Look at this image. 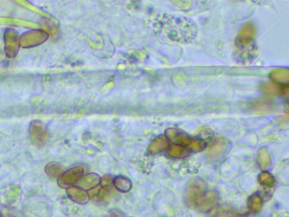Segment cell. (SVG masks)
<instances>
[{
	"mask_svg": "<svg viewBox=\"0 0 289 217\" xmlns=\"http://www.w3.org/2000/svg\"><path fill=\"white\" fill-rule=\"evenodd\" d=\"M282 87H280L273 82H263L260 86V91L265 95L269 96H276L281 93Z\"/></svg>",
	"mask_w": 289,
	"mask_h": 217,
	"instance_id": "obj_20",
	"label": "cell"
},
{
	"mask_svg": "<svg viewBox=\"0 0 289 217\" xmlns=\"http://www.w3.org/2000/svg\"><path fill=\"white\" fill-rule=\"evenodd\" d=\"M259 182L262 185H265L266 187H271L275 185V178L271 174L268 172H262L259 176Z\"/></svg>",
	"mask_w": 289,
	"mask_h": 217,
	"instance_id": "obj_24",
	"label": "cell"
},
{
	"mask_svg": "<svg viewBox=\"0 0 289 217\" xmlns=\"http://www.w3.org/2000/svg\"><path fill=\"white\" fill-rule=\"evenodd\" d=\"M262 199L259 198V196L254 195L250 197L248 202V207L251 211L259 212L262 209Z\"/></svg>",
	"mask_w": 289,
	"mask_h": 217,
	"instance_id": "obj_23",
	"label": "cell"
},
{
	"mask_svg": "<svg viewBox=\"0 0 289 217\" xmlns=\"http://www.w3.org/2000/svg\"><path fill=\"white\" fill-rule=\"evenodd\" d=\"M22 195V190L17 185H9L0 189V203L11 206L19 200Z\"/></svg>",
	"mask_w": 289,
	"mask_h": 217,
	"instance_id": "obj_6",
	"label": "cell"
},
{
	"mask_svg": "<svg viewBox=\"0 0 289 217\" xmlns=\"http://www.w3.org/2000/svg\"><path fill=\"white\" fill-rule=\"evenodd\" d=\"M100 184L104 190L106 192L111 191L113 188V178L111 176H105L100 179Z\"/></svg>",
	"mask_w": 289,
	"mask_h": 217,
	"instance_id": "obj_27",
	"label": "cell"
},
{
	"mask_svg": "<svg viewBox=\"0 0 289 217\" xmlns=\"http://www.w3.org/2000/svg\"><path fill=\"white\" fill-rule=\"evenodd\" d=\"M165 136L168 141L180 146L189 145L192 141V139L186 133L176 128H168L167 130L165 131Z\"/></svg>",
	"mask_w": 289,
	"mask_h": 217,
	"instance_id": "obj_8",
	"label": "cell"
},
{
	"mask_svg": "<svg viewBox=\"0 0 289 217\" xmlns=\"http://www.w3.org/2000/svg\"><path fill=\"white\" fill-rule=\"evenodd\" d=\"M1 217H24L22 212L10 206H5L0 209Z\"/></svg>",
	"mask_w": 289,
	"mask_h": 217,
	"instance_id": "obj_25",
	"label": "cell"
},
{
	"mask_svg": "<svg viewBox=\"0 0 289 217\" xmlns=\"http://www.w3.org/2000/svg\"><path fill=\"white\" fill-rule=\"evenodd\" d=\"M229 142L227 139H220L208 149L207 155L211 159H217L221 157L228 148Z\"/></svg>",
	"mask_w": 289,
	"mask_h": 217,
	"instance_id": "obj_12",
	"label": "cell"
},
{
	"mask_svg": "<svg viewBox=\"0 0 289 217\" xmlns=\"http://www.w3.org/2000/svg\"><path fill=\"white\" fill-rule=\"evenodd\" d=\"M66 193L69 198L78 204H86L89 201L88 193L80 187L73 186L69 187L66 190Z\"/></svg>",
	"mask_w": 289,
	"mask_h": 217,
	"instance_id": "obj_10",
	"label": "cell"
},
{
	"mask_svg": "<svg viewBox=\"0 0 289 217\" xmlns=\"http://www.w3.org/2000/svg\"><path fill=\"white\" fill-rule=\"evenodd\" d=\"M88 195H89V198L95 201V202H102V201L106 200L107 197H108L107 192L106 190H104L102 187L92 188V189L90 190Z\"/></svg>",
	"mask_w": 289,
	"mask_h": 217,
	"instance_id": "obj_22",
	"label": "cell"
},
{
	"mask_svg": "<svg viewBox=\"0 0 289 217\" xmlns=\"http://www.w3.org/2000/svg\"><path fill=\"white\" fill-rule=\"evenodd\" d=\"M274 107L273 102L266 98H257L250 103L249 108L255 114H265L271 112Z\"/></svg>",
	"mask_w": 289,
	"mask_h": 217,
	"instance_id": "obj_11",
	"label": "cell"
},
{
	"mask_svg": "<svg viewBox=\"0 0 289 217\" xmlns=\"http://www.w3.org/2000/svg\"><path fill=\"white\" fill-rule=\"evenodd\" d=\"M167 154L170 157L182 159V158L187 157L189 155V151L185 147L180 146V145H173L168 149Z\"/></svg>",
	"mask_w": 289,
	"mask_h": 217,
	"instance_id": "obj_19",
	"label": "cell"
},
{
	"mask_svg": "<svg viewBox=\"0 0 289 217\" xmlns=\"http://www.w3.org/2000/svg\"><path fill=\"white\" fill-rule=\"evenodd\" d=\"M155 35L164 40L178 44H191L197 38V27L186 17L170 14L159 15L153 21Z\"/></svg>",
	"mask_w": 289,
	"mask_h": 217,
	"instance_id": "obj_1",
	"label": "cell"
},
{
	"mask_svg": "<svg viewBox=\"0 0 289 217\" xmlns=\"http://www.w3.org/2000/svg\"><path fill=\"white\" fill-rule=\"evenodd\" d=\"M188 146H189L190 149L194 150L195 152H200L201 150L206 149V143L204 141V140H202V139H192V141H191Z\"/></svg>",
	"mask_w": 289,
	"mask_h": 217,
	"instance_id": "obj_26",
	"label": "cell"
},
{
	"mask_svg": "<svg viewBox=\"0 0 289 217\" xmlns=\"http://www.w3.org/2000/svg\"><path fill=\"white\" fill-rule=\"evenodd\" d=\"M100 183V177L98 174L90 173L81 177L79 180V187L84 190H91L95 188Z\"/></svg>",
	"mask_w": 289,
	"mask_h": 217,
	"instance_id": "obj_13",
	"label": "cell"
},
{
	"mask_svg": "<svg viewBox=\"0 0 289 217\" xmlns=\"http://www.w3.org/2000/svg\"><path fill=\"white\" fill-rule=\"evenodd\" d=\"M109 217H124V216H123V215H122V214H121L120 212L116 211V210H115V211L111 212V214H110V215H109Z\"/></svg>",
	"mask_w": 289,
	"mask_h": 217,
	"instance_id": "obj_28",
	"label": "cell"
},
{
	"mask_svg": "<svg viewBox=\"0 0 289 217\" xmlns=\"http://www.w3.org/2000/svg\"><path fill=\"white\" fill-rule=\"evenodd\" d=\"M5 49L9 58L17 56L21 47V37L19 33L14 28L6 29L5 33Z\"/></svg>",
	"mask_w": 289,
	"mask_h": 217,
	"instance_id": "obj_3",
	"label": "cell"
},
{
	"mask_svg": "<svg viewBox=\"0 0 289 217\" xmlns=\"http://www.w3.org/2000/svg\"><path fill=\"white\" fill-rule=\"evenodd\" d=\"M49 38V34L43 30H30L21 37V46L25 49L43 44Z\"/></svg>",
	"mask_w": 289,
	"mask_h": 217,
	"instance_id": "obj_5",
	"label": "cell"
},
{
	"mask_svg": "<svg viewBox=\"0 0 289 217\" xmlns=\"http://www.w3.org/2000/svg\"><path fill=\"white\" fill-rule=\"evenodd\" d=\"M0 217H1V216H0Z\"/></svg>",
	"mask_w": 289,
	"mask_h": 217,
	"instance_id": "obj_29",
	"label": "cell"
},
{
	"mask_svg": "<svg viewBox=\"0 0 289 217\" xmlns=\"http://www.w3.org/2000/svg\"><path fill=\"white\" fill-rule=\"evenodd\" d=\"M257 162L259 165V168L261 170H267L270 166L271 164V160H270V155L266 149H259L258 151V157H257Z\"/></svg>",
	"mask_w": 289,
	"mask_h": 217,
	"instance_id": "obj_17",
	"label": "cell"
},
{
	"mask_svg": "<svg viewBox=\"0 0 289 217\" xmlns=\"http://www.w3.org/2000/svg\"><path fill=\"white\" fill-rule=\"evenodd\" d=\"M256 34V29L254 24L247 23L243 26L238 33L237 39H236V45L239 49H245L252 44L254 40Z\"/></svg>",
	"mask_w": 289,
	"mask_h": 217,
	"instance_id": "obj_7",
	"label": "cell"
},
{
	"mask_svg": "<svg viewBox=\"0 0 289 217\" xmlns=\"http://www.w3.org/2000/svg\"><path fill=\"white\" fill-rule=\"evenodd\" d=\"M30 138L33 144L36 145H42L46 139V133L43 123L39 121H33L29 127Z\"/></svg>",
	"mask_w": 289,
	"mask_h": 217,
	"instance_id": "obj_9",
	"label": "cell"
},
{
	"mask_svg": "<svg viewBox=\"0 0 289 217\" xmlns=\"http://www.w3.org/2000/svg\"><path fill=\"white\" fill-rule=\"evenodd\" d=\"M84 173L82 166H76L71 167L58 177V184L63 188L73 187V185L79 182Z\"/></svg>",
	"mask_w": 289,
	"mask_h": 217,
	"instance_id": "obj_4",
	"label": "cell"
},
{
	"mask_svg": "<svg viewBox=\"0 0 289 217\" xmlns=\"http://www.w3.org/2000/svg\"><path fill=\"white\" fill-rule=\"evenodd\" d=\"M113 185L114 187L122 193L129 192L132 188L131 180L123 176H117L116 178H114Z\"/></svg>",
	"mask_w": 289,
	"mask_h": 217,
	"instance_id": "obj_16",
	"label": "cell"
},
{
	"mask_svg": "<svg viewBox=\"0 0 289 217\" xmlns=\"http://www.w3.org/2000/svg\"><path fill=\"white\" fill-rule=\"evenodd\" d=\"M217 200H218L217 194L215 192L211 191V192L206 193V195L204 196V198H202V200L200 202V205L198 208L200 210L206 211V210L212 209L215 206V204L217 203Z\"/></svg>",
	"mask_w": 289,
	"mask_h": 217,
	"instance_id": "obj_15",
	"label": "cell"
},
{
	"mask_svg": "<svg viewBox=\"0 0 289 217\" xmlns=\"http://www.w3.org/2000/svg\"><path fill=\"white\" fill-rule=\"evenodd\" d=\"M45 172L51 178L59 177L63 173V166L59 163H49L45 167Z\"/></svg>",
	"mask_w": 289,
	"mask_h": 217,
	"instance_id": "obj_21",
	"label": "cell"
},
{
	"mask_svg": "<svg viewBox=\"0 0 289 217\" xmlns=\"http://www.w3.org/2000/svg\"><path fill=\"white\" fill-rule=\"evenodd\" d=\"M169 148V141L165 137H159L152 142L149 147V152L151 155H157Z\"/></svg>",
	"mask_w": 289,
	"mask_h": 217,
	"instance_id": "obj_14",
	"label": "cell"
},
{
	"mask_svg": "<svg viewBox=\"0 0 289 217\" xmlns=\"http://www.w3.org/2000/svg\"><path fill=\"white\" fill-rule=\"evenodd\" d=\"M206 185L201 181H192L190 182L186 192V199L187 204L191 207L198 208L200 202L206 195Z\"/></svg>",
	"mask_w": 289,
	"mask_h": 217,
	"instance_id": "obj_2",
	"label": "cell"
},
{
	"mask_svg": "<svg viewBox=\"0 0 289 217\" xmlns=\"http://www.w3.org/2000/svg\"><path fill=\"white\" fill-rule=\"evenodd\" d=\"M270 77L272 81L286 84L288 82L289 80V71L286 69H278L275 70L270 73Z\"/></svg>",
	"mask_w": 289,
	"mask_h": 217,
	"instance_id": "obj_18",
	"label": "cell"
}]
</instances>
